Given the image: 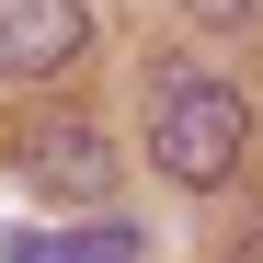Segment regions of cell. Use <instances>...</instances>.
I'll return each instance as SVG.
<instances>
[{"mask_svg": "<svg viewBox=\"0 0 263 263\" xmlns=\"http://www.w3.org/2000/svg\"><path fill=\"white\" fill-rule=\"evenodd\" d=\"M240 138H252V103H240L217 69H172V80H160V103H149V160H160V172L229 183V172H240Z\"/></svg>", "mask_w": 263, "mask_h": 263, "instance_id": "6da1fadb", "label": "cell"}, {"mask_svg": "<svg viewBox=\"0 0 263 263\" xmlns=\"http://www.w3.org/2000/svg\"><path fill=\"white\" fill-rule=\"evenodd\" d=\"M80 46H92L80 0H0V80H58Z\"/></svg>", "mask_w": 263, "mask_h": 263, "instance_id": "7a4b0ae2", "label": "cell"}, {"mask_svg": "<svg viewBox=\"0 0 263 263\" xmlns=\"http://www.w3.org/2000/svg\"><path fill=\"white\" fill-rule=\"evenodd\" d=\"M23 172L46 195H69V206H115V149L92 138V126H34V138H23Z\"/></svg>", "mask_w": 263, "mask_h": 263, "instance_id": "3957f363", "label": "cell"}, {"mask_svg": "<svg viewBox=\"0 0 263 263\" xmlns=\"http://www.w3.org/2000/svg\"><path fill=\"white\" fill-rule=\"evenodd\" d=\"M12 263H138L126 217H69V229H12Z\"/></svg>", "mask_w": 263, "mask_h": 263, "instance_id": "277c9868", "label": "cell"}, {"mask_svg": "<svg viewBox=\"0 0 263 263\" xmlns=\"http://www.w3.org/2000/svg\"><path fill=\"white\" fill-rule=\"evenodd\" d=\"M183 12H206V23H240V12H252V0H183Z\"/></svg>", "mask_w": 263, "mask_h": 263, "instance_id": "5b68a950", "label": "cell"}]
</instances>
